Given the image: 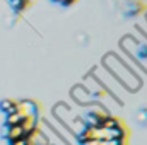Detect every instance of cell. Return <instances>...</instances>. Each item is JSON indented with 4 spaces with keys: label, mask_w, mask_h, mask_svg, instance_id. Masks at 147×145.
Segmentation results:
<instances>
[{
    "label": "cell",
    "mask_w": 147,
    "mask_h": 145,
    "mask_svg": "<svg viewBox=\"0 0 147 145\" xmlns=\"http://www.w3.org/2000/svg\"><path fill=\"white\" fill-rule=\"evenodd\" d=\"M10 145H29V140H28V135L22 137V138H17L14 142H10Z\"/></svg>",
    "instance_id": "obj_7"
},
{
    "label": "cell",
    "mask_w": 147,
    "mask_h": 145,
    "mask_svg": "<svg viewBox=\"0 0 147 145\" xmlns=\"http://www.w3.org/2000/svg\"><path fill=\"white\" fill-rule=\"evenodd\" d=\"M60 3H63V5H70V3H74L75 0H58Z\"/></svg>",
    "instance_id": "obj_9"
},
{
    "label": "cell",
    "mask_w": 147,
    "mask_h": 145,
    "mask_svg": "<svg viewBox=\"0 0 147 145\" xmlns=\"http://www.w3.org/2000/svg\"><path fill=\"white\" fill-rule=\"evenodd\" d=\"M22 137H26V133L22 132V128H21L19 125H16V126H9L7 138H9L10 142H14V140H17V138H22Z\"/></svg>",
    "instance_id": "obj_1"
},
{
    "label": "cell",
    "mask_w": 147,
    "mask_h": 145,
    "mask_svg": "<svg viewBox=\"0 0 147 145\" xmlns=\"http://www.w3.org/2000/svg\"><path fill=\"white\" fill-rule=\"evenodd\" d=\"M21 116L17 114V113H12V114H7V125L9 126H16V125H19L21 123Z\"/></svg>",
    "instance_id": "obj_5"
},
{
    "label": "cell",
    "mask_w": 147,
    "mask_h": 145,
    "mask_svg": "<svg viewBox=\"0 0 147 145\" xmlns=\"http://www.w3.org/2000/svg\"><path fill=\"white\" fill-rule=\"evenodd\" d=\"M82 145H106V140H98V138H92V140H87Z\"/></svg>",
    "instance_id": "obj_8"
},
{
    "label": "cell",
    "mask_w": 147,
    "mask_h": 145,
    "mask_svg": "<svg viewBox=\"0 0 147 145\" xmlns=\"http://www.w3.org/2000/svg\"><path fill=\"white\" fill-rule=\"evenodd\" d=\"M118 126H121V123H120V119H116V118H111L108 116L103 123H101V128H106V130H113V128H118Z\"/></svg>",
    "instance_id": "obj_3"
},
{
    "label": "cell",
    "mask_w": 147,
    "mask_h": 145,
    "mask_svg": "<svg viewBox=\"0 0 147 145\" xmlns=\"http://www.w3.org/2000/svg\"><path fill=\"white\" fill-rule=\"evenodd\" d=\"M28 5V0H12V7L14 10H22Z\"/></svg>",
    "instance_id": "obj_6"
},
{
    "label": "cell",
    "mask_w": 147,
    "mask_h": 145,
    "mask_svg": "<svg viewBox=\"0 0 147 145\" xmlns=\"http://www.w3.org/2000/svg\"><path fill=\"white\" fill-rule=\"evenodd\" d=\"M57 2H58V0H57Z\"/></svg>",
    "instance_id": "obj_10"
},
{
    "label": "cell",
    "mask_w": 147,
    "mask_h": 145,
    "mask_svg": "<svg viewBox=\"0 0 147 145\" xmlns=\"http://www.w3.org/2000/svg\"><path fill=\"white\" fill-rule=\"evenodd\" d=\"M0 108L5 111V114H12V113H16V101L5 99V101L0 103Z\"/></svg>",
    "instance_id": "obj_4"
},
{
    "label": "cell",
    "mask_w": 147,
    "mask_h": 145,
    "mask_svg": "<svg viewBox=\"0 0 147 145\" xmlns=\"http://www.w3.org/2000/svg\"><path fill=\"white\" fill-rule=\"evenodd\" d=\"M19 126L22 128V132H24L26 135H29V133H31L33 130H36V128H34V116H28V118L21 119Z\"/></svg>",
    "instance_id": "obj_2"
}]
</instances>
